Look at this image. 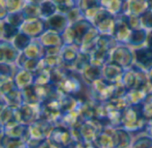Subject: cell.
Instances as JSON below:
<instances>
[{
	"label": "cell",
	"instance_id": "obj_24",
	"mask_svg": "<svg viewBox=\"0 0 152 148\" xmlns=\"http://www.w3.org/2000/svg\"><path fill=\"white\" fill-rule=\"evenodd\" d=\"M102 6L117 16L126 13V0H102Z\"/></svg>",
	"mask_w": 152,
	"mask_h": 148
},
{
	"label": "cell",
	"instance_id": "obj_25",
	"mask_svg": "<svg viewBox=\"0 0 152 148\" xmlns=\"http://www.w3.org/2000/svg\"><path fill=\"white\" fill-rule=\"evenodd\" d=\"M28 59H42L44 58V47L37 38L32 40L30 44L22 52Z\"/></svg>",
	"mask_w": 152,
	"mask_h": 148
},
{
	"label": "cell",
	"instance_id": "obj_19",
	"mask_svg": "<svg viewBox=\"0 0 152 148\" xmlns=\"http://www.w3.org/2000/svg\"><path fill=\"white\" fill-rule=\"evenodd\" d=\"M84 82L90 85L94 81L102 78V67L99 66H95L94 64L88 65L83 71L80 73Z\"/></svg>",
	"mask_w": 152,
	"mask_h": 148
},
{
	"label": "cell",
	"instance_id": "obj_42",
	"mask_svg": "<svg viewBox=\"0 0 152 148\" xmlns=\"http://www.w3.org/2000/svg\"><path fill=\"white\" fill-rule=\"evenodd\" d=\"M144 133L147 134V135H149V136H151L152 138V119L148 121L147 126H146V129H145Z\"/></svg>",
	"mask_w": 152,
	"mask_h": 148
},
{
	"label": "cell",
	"instance_id": "obj_30",
	"mask_svg": "<svg viewBox=\"0 0 152 148\" xmlns=\"http://www.w3.org/2000/svg\"><path fill=\"white\" fill-rule=\"evenodd\" d=\"M51 83V69L43 68L34 73V84L45 85Z\"/></svg>",
	"mask_w": 152,
	"mask_h": 148
},
{
	"label": "cell",
	"instance_id": "obj_5",
	"mask_svg": "<svg viewBox=\"0 0 152 148\" xmlns=\"http://www.w3.org/2000/svg\"><path fill=\"white\" fill-rule=\"evenodd\" d=\"M105 127L98 119H90L84 121L77 129L82 142L94 143Z\"/></svg>",
	"mask_w": 152,
	"mask_h": 148
},
{
	"label": "cell",
	"instance_id": "obj_27",
	"mask_svg": "<svg viewBox=\"0 0 152 148\" xmlns=\"http://www.w3.org/2000/svg\"><path fill=\"white\" fill-rule=\"evenodd\" d=\"M21 12L26 20L41 18V9H40V4H38L26 2L23 8L21 9Z\"/></svg>",
	"mask_w": 152,
	"mask_h": 148
},
{
	"label": "cell",
	"instance_id": "obj_43",
	"mask_svg": "<svg viewBox=\"0 0 152 148\" xmlns=\"http://www.w3.org/2000/svg\"><path fill=\"white\" fill-rule=\"evenodd\" d=\"M146 45L150 46L152 48V29L148 30V35H147V40H146Z\"/></svg>",
	"mask_w": 152,
	"mask_h": 148
},
{
	"label": "cell",
	"instance_id": "obj_1",
	"mask_svg": "<svg viewBox=\"0 0 152 148\" xmlns=\"http://www.w3.org/2000/svg\"><path fill=\"white\" fill-rule=\"evenodd\" d=\"M148 121L143 116L140 105L128 106L122 113L121 128L135 137L144 133Z\"/></svg>",
	"mask_w": 152,
	"mask_h": 148
},
{
	"label": "cell",
	"instance_id": "obj_18",
	"mask_svg": "<svg viewBox=\"0 0 152 148\" xmlns=\"http://www.w3.org/2000/svg\"><path fill=\"white\" fill-rule=\"evenodd\" d=\"M15 86L18 90L22 91L34 84V74L26 69L20 68L13 76Z\"/></svg>",
	"mask_w": 152,
	"mask_h": 148
},
{
	"label": "cell",
	"instance_id": "obj_26",
	"mask_svg": "<svg viewBox=\"0 0 152 148\" xmlns=\"http://www.w3.org/2000/svg\"><path fill=\"white\" fill-rule=\"evenodd\" d=\"M19 32L20 28L12 26L4 20H1V40L12 41Z\"/></svg>",
	"mask_w": 152,
	"mask_h": 148
},
{
	"label": "cell",
	"instance_id": "obj_21",
	"mask_svg": "<svg viewBox=\"0 0 152 148\" xmlns=\"http://www.w3.org/2000/svg\"><path fill=\"white\" fill-rule=\"evenodd\" d=\"M1 103L11 107L13 109H18L23 104L21 91L15 89L11 92L1 96Z\"/></svg>",
	"mask_w": 152,
	"mask_h": 148
},
{
	"label": "cell",
	"instance_id": "obj_31",
	"mask_svg": "<svg viewBox=\"0 0 152 148\" xmlns=\"http://www.w3.org/2000/svg\"><path fill=\"white\" fill-rule=\"evenodd\" d=\"M22 100L25 104H40V100L36 93L34 84L21 91Z\"/></svg>",
	"mask_w": 152,
	"mask_h": 148
},
{
	"label": "cell",
	"instance_id": "obj_33",
	"mask_svg": "<svg viewBox=\"0 0 152 148\" xmlns=\"http://www.w3.org/2000/svg\"><path fill=\"white\" fill-rule=\"evenodd\" d=\"M131 148H152V138L142 133L134 139Z\"/></svg>",
	"mask_w": 152,
	"mask_h": 148
},
{
	"label": "cell",
	"instance_id": "obj_10",
	"mask_svg": "<svg viewBox=\"0 0 152 148\" xmlns=\"http://www.w3.org/2000/svg\"><path fill=\"white\" fill-rule=\"evenodd\" d=\"M20 31L28 35L31 38H39L45 31V20L43 18L26 20L20 28Z\"/></svg>",
	"mask_w": 152,
	"mask_h": 148
},
{
	"label": "cell",
	"instance_id": "obj_45",
	"mask_svg": "<svg viewBox=\"0 0 152 148\" xmlns=\"http://www.w3.org/2000/svg\"><path fill=\"white\" fill-rule=\"evenodd\" d=\"M148 76H149V82L152 85V69L148 72Z\"/></svg>",
	"mask_w": 152,
	"mask_h": 148
},
{
	"label": "cell",
	"instance_id": "obj_14",
	"mask_svg": "<svg viewBox=\"0 0 152 148\" xmlns=\"http://www.w3.org/2000/svg\"><path fill=\"white\" fill-rule=\"evenodd\" d=\"M125 70L123 67L110 60L102 67V77L110 83H118L121 82Z\"/></svg>",
	"mask_w": 152,
	"mask_h": 148
},
{
	"label": "cell",
	"instance_id": "obj_17",
	"mask_svg": "<svg viewBox=\"0 0 152 148\" xmlns=\"http://www.w3.org/2000/svg\"><path fill=\"white\" fill-rule=\"evenodd\" d=\"M37 39L43 47H62L64 45L62 36L54 31L46 30Z\"/></svg>",
	"mask_w": 152,
	"mask_h": 148
},
{
	"label": "cell",
	"instance_id": "obj_15",
	"mask_svg": "<svg viewBox=\"0 0 152 148\" xmlns=\"http://www.w3.org/2000/svg\"><path fill=\"white\" fill-rule=\"evenodd\" d=\"M115 129L113 127H105L94 141L96 147L98 148H116Z\"/></svg>",
	"mask_w": 152,
	"mask_h": 148
},
{
	"label": "cell",
	"instance_id": "obj_2",
	"mask_svg": "<svg viewBox=\"0 0 152 148\" xmlns=\"http://www.w3.org/2000/svg\"><path fill=\"white\" fill-rule=\"evenodd\" d=\"M53 127L52 123L41 118L28 124V139L27 143L29 148H35L43 140L47 139Z\"/></svg>",
	"mask_w": 152,
	"mask_h": 148
},
{
	"label": "cell",
	"instance_id": "obj_38",
	"mask_svg": "<svg viewBox=\"0 0 152 148\" xmlns=\"http://www.w3.org/2000/svg\"><path fill=\"white\" fill-rule=\"evenodd\" d=\"M6 6V9L9 12L20 11L24 4H26V0H3Z\"/></svg>",
	"mask_w": 152,
	"mask_h": 148
},
{
	"label": "cell",
	"instance_id": "obj_44",
	"mask_svg": "<svg viewBox=\"0 0 152 148\" xmlns=\"http://www.w3.org/2000/svg\"><path fill=\"white\" fill-rule=\"evenodd\" d=\"M27 2H31V3H35V4H40L41 3H43L45 0H26Z\"/></svg>",
	"mask_w": 152,
	"mask_h": 148
},
{
	"label": "cell",
	"instance_id": "obj_7",
	"mask_svg": "<svg viewBox=\"0 0 152 148\" xmlns=\"http://www.w3.org/2000/svg\"><path fill=\"white\" fill-rule=\"evenodd\" d=\"M131 32L132 29L128 24L127 14L122 13L117 15L112 36L117 40L118 44H126Z\"/></svg>",
	"mask_w": 152,
	"mask_h": 148
},
{
	"label": "cell",
	"instance_id": "obj_6",
	"mask_svg": "<svg viewBox=\"0 0 152 148\" xmlns=\"http://www.w3.org/2000/svg\"><path fill=\"white\" fill-rule=\"evenodd\" d=\"M110 60L120 65L125 69L129 68L134 64V51L126 44H118L111 52Z\"/></svg>",
	"mask_w": 152,
	"mask_h": 148
},
{
	"label": "cell",
	"instance_id": "obj_20",
	"mask_svg": "<svg viewBox=\"0 0 152 148\" xmlns=\"http://www.w3.org/2000/svg\"><path fill=\"white\" fill-rule=\"evenodd\" d=\"M116 148H131L134 138L133 135L123 128L115 129Z\"/></svg>",
	"mask_w": 152,
	"mask_h": 148
},
{
	"label": "cell",
	"instance_id": "obj_8",
	"mask_svg": "<svg viewBox=\"0 0 152 148\" xmlns=\"http://www.w3.org/2000/svg\"><path fill=\"white\" fill-rule=\"evenodd\" d=\"M16 115L19 122L30 124L40 118V104H25L16 109Z\"/></svg>",
	"mask_w": 152,
	"mask_h": 148
},
{
	"label": "cell",
	"instance_id": "obj_37",
	"mask_svg": "<svg viewBox=\"0 0 152 148\" xmlns=\"http://www.w3.org/2000/svg\"><path fill=\"white\" fill-rule=\"evenodd\" d=\"M142 113L147 121L152 119V92L150 93L142 104H140Z\"/></svg>",
	"mask_w": 152,
	"mask_h": 148
},
{
	"label": "cell",
	"instance_id": "obj_22",
	"mask_svg": "<svg viewBox=\"0 0 152 148\" xmlns=\"http://www.w3.org/2000/svg\"><path fill=\"white\" fill-rule=\"evenodd\" d=\"M147 35H148V30L144 28L132 30L130 36L127 40L126 45L135 48L143 46V44L146 43L147 40Z\"/></svg>",
	"mask_w": 152,
	"mask_h": 148
},
{
	"label": "cell",
	"instance_id": "obj_36",
	"mask_svg": "<svg viewBox=\"0 0 152 148\" xmlns=\"http://www.w3.org/2000/svg\"><path fill=\"white\" fill-rule=\"evenodd\" d=\"M44 64L46 68L53 69L58 67L64 65L62 58L61 55H53V56H46L43 58Z\"/></svg>",
	"mask_w": 152,
	"mask_h": 148
},
{
	"label": "cell",
	"instance_id": "obj_23",
	"mask_svg": "<svg viewBox=\"0 0 152 148\" xmlns=\"http://www.w3.org/2000/svg\"><path fill=\"white\" fill-rule=\"evenodd\" d=\"M148 10L147 0H126V14L141 16Z\"/></svg>",
	"mask_w": 152,
	"mask_h": 148
},
{
	"label": "cell",
	"instance_id": "obj_47",
	"mask_svg": "<svg viewBox=\"0 0 152 148\" xmlns=\"http://www.w3.org/2000/svg\"><path fill=\"white\" fill-rule=\"evenodd\" d=\"M77 2H78V0H77Z\"/></svg>",
	"mask_w": 152,
	"mask_h": 148
},
{
	"label": "cell",
	"instance_id": "obj_9",
	"mask_svg": "<svg viewBox=\"0 0 152 148\" xmlns=\"http://www.w3.org/2000/svg\"><path fill=\"white\" fill-rule=\"evenodd\" d=\"M48 139L60 148L66 147L73 143L71 130L63 125L54 126Z\"/></svg>",
	"mask_w": 152,
	"mask_h": 148
},
{
	"label": "cell",
	"instance_id": "obj_35",
	"mask_svg": "<svg viewBox=\"0 0 152 148\" xmlns=\"http://www.w3.org/2000/svg\"><path fill=\"white\" fill-rule=\"evenodd\" d=\"M20 69V67L15 63V64H7V63H1V79L4 78H10L16 75V73Z\"/></svg>",
	"mask_w": 152,
	"mask_h": 148
},
{
	"label": "cell",
	"instance_id": "obj_16",
	"mask_svg": "<svg viewBox=\"0 0 152 148\" xmlns=\"http://www.w3.org/2000/svg\"><path fill=\"white\" fill-rule=\"evenodd\" d=\"M80 52V48L76 44H64L61 49V56L65 66L72 68Z\"/></svg>",
	"mask_w": 152,
	"mask_h": 148
},
{
	"label": "cell",
	"instance_id": "obj_13",
	"mask_svg": "<svg viewBox=\"0 0 152 148\" xmlns=\"http://www.w3.org/2000/svg\"><path fill=\"white\" fill-rule=\"evenodd\" d=\"M20 52L13 45L12 41L1 40L0 43V63L15 64Z\"/></svg>",
	"mask_w": 152,
	"mask_h": 148
},
{
	"label": "cell",
	"instance_id": "obj_32",
	"mask_svg": "<svg viewBox=\"0 0 152 148\" xmlns=\"http://www.w3.org/2000/svg\"><path fill=\"white\" fill-rule=\"evenodd\" d=\"M41 9V18L46 20L47 18L51 17L54 13L57 12V6L52 0H45L43 3L40 4Z\"/></svg>",
	"mask_w": 152,
	"mask_h": 148
},
{
	"label": "cell",
	"instance_id": "obj_29",
	"mask_svg": "<svg viewBox=\"0 0 152 148\" xmlns=\"http://www.w3.org/2000/svg\"><path fill=\"white\" fill-rule=\"evenodd\" d=\"M33 38H31L28 35L20 31L16 36L12 39V44L20 52H24V50L30 44V43L32 42Z\"/></svg>",
	"mask_w": 152,
	"mask_h": 148
},
{
	"label": "cell",
	"instance_id": "obj_40",
	"mask_svg": "<svg viewBox=\"0 0 152 148\" xmlns=\"http://www.w3.org/2000/svg\"><path fill=\"white\" fill-rule=\"evenodd\" d=\"M35 148H60L58 146H56L54 143H53L49 139L43 140L41 143H39Z\"/></svg>",
	"mask_w": 152,
	"mask_h": 148
},
{
	"label": "cell",
	"instance_id": "obj_4",
	"mask_svg": "<svg viewBox=\"0 0 152 148\" xmlns=\"http://www.w3.org/2000/svg\"><path fill=\"white\" fill-rule=\"evenodd\" d=\"M89 88L94 99L99 102H107L114 98L116 83H110L102 77L91 83Z\"/></svg>",
	"mask_w": 152,
	"mask_h": 148
},
{
	"label": "cell",
	"instance_id": "obj_3",
	"mask_svg": "<svg viewBox=\"0 0 152 148\" xmlns=\"http://www.w3.org/2000/svg\"><path fill=\"white\" fill-rule=\"evenodd\" d=\"M62 115L61 103L59 99H49L40 103V118L49 122L53 126L61 124Z\"/></svg>",
	"mask_w": 152,
	"mask_h": 148
},
{
	"label": "cell",
	"instance_id": "obj_11",
	"mask_svg": "<svg viewBox=\"0 0 152 148\" xmlns=\"http://www.w3.org/2000/svg\"><path fill=\"white\" fill-rule=\"evenodd\" d=\"M134 64L142 67L146 72L152 69V48L150 46H142L134 50Z\"/></svg>",
	"mask_w": 152,
	"mask_h": 148
},
{
	"label": "cell",
	"instance_id": "obj_39",
	"mask_svg": "<svg viewBox=\"0 0 152 148\" xmlns=\"http://www.w3.org/2000/svg\"><path fill=\"white\" fill-rule=\"evenodd\" d=\"M141 21H142V28H146L147 30L152 29V11L151 10H148L146 11L144 13H142L140 16Z\"/></svg>",
	"mask_w": 152,
	"mask_h": 148
},
{
	"label": "cell",
	"instance_id": "obj_28",
	"mask_svg": "<svg viewBox=\"0 0 152 148\" xmlns=\"http://www.w3.org/2000/svg\"><path fill=\"white\" fill-rule=\"evenodd\" d=\"M1 148H29V147L22 139L10 138L5 135H2Z\"/></svg>",
	"mask_w": 152,
	"mask_h": 148
},
{
	"label": "cell",
	"instance_id": "obj_12",
	"mask_svg": "<svg viewBox=\"0 0 152 148\" xmlns=\"http://www.w3.org/2000/svg\"><path fill=\"white\" fill-rule=\"evenodd\" d=\"M69 25L70 24L67 18V15L58 12L45 20L46 30L54 31L61 35L65 32V30L69 28Z\"/></svg>",
	"mask_w": 152,
	"mask_h": 148
},
{
	"label": "cell",
	"instance_id": "obj_41",
	"mask_svg": "<svg viewBox=\"0 0 152 148\" xmlns=\"http://www.w3.org/2000/svg\"><path fill=\"white\" fill-rule=\"evenodd\" d=\"M77 148H98L94 143H86V142H74Z\"/></svg>",
	"mask_w": 152,
	"mask_h": 148
},
{
	"label": "cell",
	"instance_id": "obj_34",
	"mask_svg": "<svg viewBox=\"0 0 152 148\" xmlns=\"http://www.w3.org/2000/svg\"><path fill=\"white\" fill-rule=\"evenodd\" d=\"M4 20H6L7 22H9L10 24H12L14 27L20 28L22 24L25 22L26 19L20 10V11H17V12H9L8 15L6 16V18L4 19Z\"/></svg>",
	"mask_w": 152,
	"mask_h": 148
},
{
	"label": "cell",
	"instance_id": "obj_46",
	"mask_svg": "<svg viewBox=\"0 0 152 148\" xmlns=\"http://www.w3.org/2000/svg\"><path fill=\"white\" fill-rule=\"evenodd\" d=\"M148 2V8L149 10H151L152 11V0H147Z\"/></svg>",
	"mask_w": 152,
	"mask_h": 148
}]
</instances>
